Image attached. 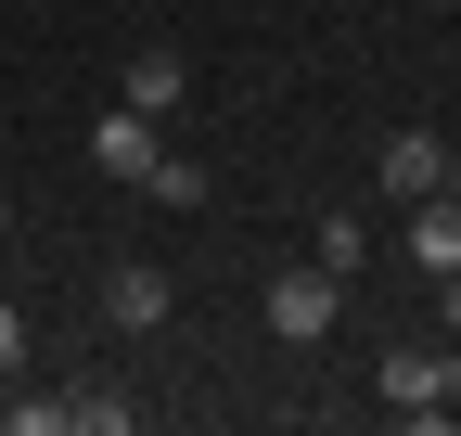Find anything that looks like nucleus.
<instances>
[{"mask_svg": "<svg viewBox=\"0 0 461 436\" xmlns=\"http://www.w3.org/2000/svg\"><path fill=\"white\" fill-rule=\"evenodd\" d=\"M333 321H346V283H333L321 257H308V269H282V283H269V334H282V347H321Z\"/></svg>", "mask_w": 461, "mask_h": 436, "instance_id": "f257e3e1", "label": "nucleus"}, {"mask_svg": "<svg viewBox=\"0 0 461 436\" xmlns=\"http://www.w3.org/2000/svg\"><path fill=\"white\" fill-rule=\"evenodd\" d=\"M154 154H167V116H141V103H115V116L90 129V168L103 180H154Z\"/></svg>", "mask_w": 461, "mask_h": 436, "instance_id": "f03ea898", "label": "nucleus"}, {"mask_svg": "<svg viewBox=\"0 0 461 436\" xmlns=\"http://www.w3.org/2000/svg\"><path fill=\"white\" fill-rule=\"evenodd\" d=\"M103 321H115V334H154V321H167V269L154 257H115L103 269Z\"/></svg>", "mask_w": 461, "mask_h": 436, "instance_id": "7ed1b4c3", "label": "nucleus"}, {"mask_svg": "<svg viewBox=\"0 0 461 436\" xmlns=\"http://www.w3.org/2000/svg\"><path fill=\"white\" fill-rule=\"evenodd\" d=\"M115 103H141V116H180V103H193V65H180V51H129V77H115Z\"/></svg>", "mask_w": 461, "mask_h": 436, "instance_id": "20e7f679", "label": "nucleus"}, {"mask_svg": "<svg viewBox=\"0 0 461 436\" xmlns=\"http://www.w3.org/2000/svg\"><path fill=\"white\" fill-rule=\"evenodd\" d=\"M372 386H384V411H397V423H448L436 359H423V347H384V372H372Z\"/></svg>", "mask_w": 461, "mask_h": 436, "instance_id": "39448f33", "label": "nucleus"}, {"mask_svg": "<svg viewBox=\"0 0 461 436\" xmlns=\"http://www.w3.org/2000/svg\"><path fill=\"white\" fill-rule=\"evenodd\" d=\"M411 269H423V283H448V269H461V205H448V193L411 205Z\"/></svg>", "mask_w": 461, "mask_h": 436, "instance_id": "423d86ee", "label": "nucleus"}, {"mask_svg": "<svg viewBox=\"0 0 461 436\" xmlns=\"http://www.w3.org/2000/svg\"><path fill=\"white\" fill-rule=\"evenodd\" d=\"M436 168H448V141H423V129H397V141H384V193H397V205H423Z\"/></svg>", "mask_w": 461, "mask_h": 436, "instance_id": "0eeeda50", "label": "nucleus"}, {"mask_svg": "<svg viewBox=\"0 0 461 436\" xmlns=\"http://www.w3.org/2000/svg\"><path fill=\"white\" fill-rule=\"evenodd\" d=\"M308 257L333 269V283H359V269H372V218H346V205H333V218H321V244H308Z\"/></svg>", "mask_w": 461, "mask_h": 436, "instance_id": "6e6552de", "label": "nucleus"}, {"mask_svg": "<svg viewBox=\"0 0 461 436\" xmlns=\"http://www.w3.org/2000/svg\"><path fill=\"white\" fill-rule=\"evenodd\" d=\"M65 411H77V423H90V436H129V423H141V398H129V386H77V398H65Z\"/></svg>", "mask_w": 461, "mask_h": 436, "instance_id": "1a4fd4ad", "label": "nucleus"}, {"mask_svg": "<svg viewBox=\"0 0 461 436\" xmlns=\"http://www.w3.org/2000/svg\"><path fill=\"white\" fill-rule=\"evenodd\" d=\"M141 193H154V205H205V168H193V154H154Z\"/></svg>", "mask_w": 461, "mask_h": 436, "instance_id": "9d476101", "label": "nucleus"}, {"mask_svg": "<svg viewBox=\"0 0 461 436\" xmlns=\"http://www.w3.org/2000/svg\"><path fill=\"white\" fill-rule=\"evenodd\" d=\"M0 423H14V436H77V411H65V398H0Z\"/></svg>", "mask_w": 461, "mask_h": 436, "instance_id": "9b49d317", "label": "nucleus"}, {"mask_svg": "<svg viewBox=\"0 0 461 436\" xmlns=\"http://www.w3.org/2000/svg\"><path fill=\"white\" fill-rule=\"evenodd\" d=\"M14 372H26V308L0 295V386H14Z\"/></svg>", "mask_w": 461, "mask_h": 436, "instance_id": "f8f14e48", "label": "nucleus"}, {"mask_svg": "<svg viewBox=\"0 0 461 436\" xmlns=\"http://www.w3.org/2000/svg\"><path fill=\"white\" fill-rule=\"evenodd\" d=\"M436 398H448V411H461V334H448V347H436Z\"/></svg>", "mask_w": 461, "mask_h": 436, "instance_id": "ddd939ff", "label": "nucleus"}, {"mask_svg": "<svg viewBox=\"0 0 461 436\" xmlns=\"http://www.w3.org/2000/svg\"><path fill=\"white\" fill-rule=\"evenodd\" d=\"M436 321H448V334H461V269H448V283H436Z\"/></svg>", "mask_w": 461, "mask_h": 436, "instance_id": "4468645a", "label": "nucleus"}, {"mask_svg": "<svg viewBox=\"0 0 461 436\" xmlns=\"http://www.w3.org/2000/svg\"><path fill=\"white\" fill-rule=\"evenodd\" d=\"M436 193H448V205H461V154H448V168H436Z\"/></svg>", "mask_w": 461, "mask_h": 436, "instance_id": "2eb2a0df", "label": "nucleus"}, {"mask_svg": "<svg viewBox=\"0 0 461 436\" xmlns=\"http://www.w3.org/2000/svg\"><path fill=\"white\" fill-rule=\"evenodd\" d=\"M0 232H14V205H0Z\"/></svg>", "mask_w": 461, "mask_h": 436, "instance_id": "dca6fc26", "label": "nucleus"}]
</instances>
